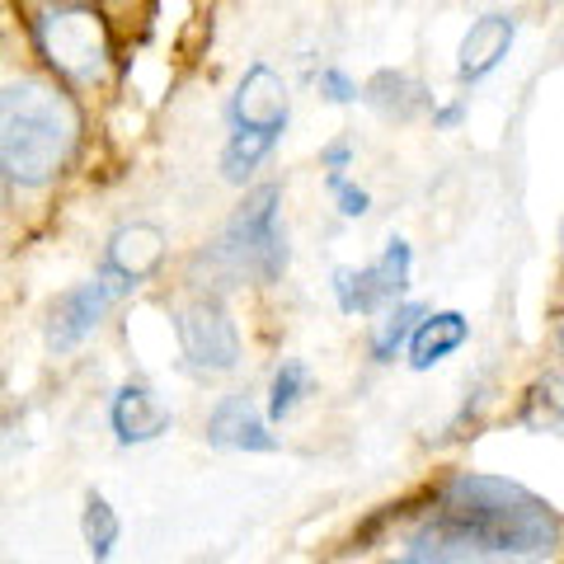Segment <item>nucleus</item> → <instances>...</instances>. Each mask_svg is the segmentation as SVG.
Wrapping results in <instances>:
<instances>
[{"mask_svg":"<svg viewBox=\"0 0 564 564\" xmlns=\"http://www.w3.org/2000/svg\"><path fill=\"white\" fill-rule=\"evenodd\" d=\"M564 545L555 508L503 475L462 470L437 485L429 513L404 536V560H551Z\"/></svg>","mask_w":564,"mask_h":564,"instance_id":"obj_1","label":"nucleus"},{"mask_svg":"<svg viewBox=\"0 0 564 564\" xmlns=\"http://www.w3.org/2000/svg\"><path fill=\"white\" fill-rule=\"evenodd\" d=\"M80 147V109L57 80L24 76L0 85V174L20 188H43Z\"/></svg>","mask_w":564,"mask_h":564,"instance_id":"obj_2","label":"nucleus"},{"mask_svg":"<svg viewBox=\"0 0 564 564\" xmlns=\"http://www.w3.org/2000/svg\"><path fill=\"white\" fill-rule=\"evenodd\" d=\"M288 231H282V188L259 184L240 198L231 221L221 226V236L198 254L207 263L212 288H236V282H259L269 288L288 273Z\"/></svg>","mask_w":564,"mask_h":564,"instance_id":"obj_3","label":"nucleus"},{"mask_svg":"<svg viewBox=\"0 0 564 564\" xmlns=\"http://www.w3.org/2000/svg\"><path fill=\"white\" fill-rule=\"evenodd\" d=\"M29 39L70 85H95L113 66V29L95 0H39L29 10Z\"/></svg>","mask_w":564,"mask_h":564,"instance_id":"obj_4","label":"nucleus"},{"mask_svg":"<svg viewBox=\"0 0 564 564\" xmlns=\"http://www.w3.org/2000/svg\"><path fill=\"white\" fill-rule=\"evenodd\" d=\"M226 118H231V137L221 151V180L245 184L288 132V85L269 62H254L245 70V80L226 104Z\"/></svg>","mask_w":564,"mask_h":564,"instance_id":"obj_5","label":"nucleus"},{"mask_svg":"<svg viewBox=\"0 0 564 564\" xmlns=\"http://www.w3.org/2000/svg\"><path fill=\"white\" fill-rule=\"evenodd\" d=\"M174 339L193 377H226L240 367V329L217 292H203L174 311Z\"/></svg>","mask_w":564,"mask_h":564,"instance_id":"obj_6","label":"nucleus"},{"mask_svg":"<svg viewBox=\"0 0 564 564\" xmlns=\"http://www.w3.org/2000/svg\"><path fill=\"white\" fill-rule=\"evenodd\" d=\"M414 250L410 240H386V250L362 269H334V302L344 315H381L410 292Z\"/></svg>","mask_w":564,"mask_h":564,"instance_id":"obj_7","label":"nucleus"},{"mask_svg":"<svg viewBox=\"0 0 564 564\" xmlns=\"http://www.w3.org/2000/svg\"><path fill=\"white\" fill-rule=\"evenodd\" d=\"M122 302L118 296V288L109 278H85V282H76L70 292H62L57 302H52V311H47V348L57 352H76L90 334L104 325V315H109L113 306Z\"/></svg>","mask_w":564,"mask_h":564,"instance_id":"obj_8","label":"nucleus"},{"mask_svg":"<svg viewBox=\"0 0 564 564\" xmlns=\"http://www.w3.org/2000/svg\"><path fill=\"white\" fill-rule=\"evenodd\" d=\"M165 263V236H161V226H147V221H132V226H122V231H113L109 240V250H104L99 259V278H109L118 296H128L137 292L141 282H147L155 269Z\"/></svg>","mask_w":564,"mask_h":564,"instance_id":"obj_9","label":"nucleus"},{"mask_svg":"<svg viewBox=\"0 0 564 564\" xmlns=\"http://www.w3.org/2000/svg\"><path fill=\"white\" fill-rule=\"evenodd\" d=\"M109 429L118 437V447H147L174 429V414L147 381H122L109 400Z\"/></svg>","mask_w":564,"mask_h":564,"instance_id":"obj_10","label":"nucleus"},{"mask_svg":"<svg viewBox=\"0 0 564 564\" xmlns=\"http://www.w3.org/2000/svg\"><path fill=\"white\" fill-rule=\"evenodd\" d=\"M207 443L221 452H278V437L269 433V419L254 410V395L231 391L212 404L207 414Z\"/></svg>","mask_w":564,"mask_h":564,"instance_id":"obj_11","label":"nucleus"},{"mask_svg":"<svg viewBox=\"0 0 564 564\" xmlns=\"http://www.w3.org/2000/svg\"><path fill=\"white\" fill-rule=\"evenodd\" d=\"M513 39H518L513 14H480L466 29L462 47H456V76H462V85H480L489 70H499V62L513 52Z\"/></svg>","mask_w":564,"mask_h":564,"instance_id":"obj_12","label":"nucleus"},{"mask_svg":"<svg viewBox=\"0 0 564 564\" xmlns=\"http://www.w3.org/2000/svg\"><path fill=\"white\" fill-rule=\"evenodd\" d=\"M466 339H470V321L462 311H429L410 339V367L429 372V367L447 362L456 348H466Z\"/></svg>","mask_w":564,"mask_h":564,"instance_id":"obj_13","label":"nucleus"},{"mask_svg":"<svg viewBox=\"0 0 564 564\" xmlns=\"http://www.w3.org/2000/svg\"><path fill=\"white\" fill-rule=\"evenodd\" d=\"M362 99L372 104V109H381L386 118H400V122L433 113V95L423 90L414 76H404V70H381V76L362 90Z\"/></svg>","mask_w":564,"mask_h":564,"instance_id":"obj_14","label":"nucleus"},{"mask_svg":"<svg viewBox=\"0 0 564 564\" xmlns=\"http://www.w3.org/2000/svg\"><path fill=\"white\" fill-rule=\"evenodd\" d=\"M429 315V306H419V302H395V306H386L381 311V325H377V334H372V362H395L404 348H410V339H414V329H419V321Z\"/></svg>","mask_w":564,"mask_h":564,"instance_id":"obj_15","label":"nucleus"},{"mask_svg":"<svg viewBox=\"0 0 564 564\" xmlns=\"http://www.w3.org/2000/svg\"><path fill=\"white\" fill-rule=\"evenodd\" d=\"M80 536H85V551H90L95 560H109L113 555V545L122 536V518H118V508L104 499V494H90V499H85Z\"/></svg>","mask_w":564,"mask_h":564,"instance_id":"obj_16","label":"nucleus"},{"mask_svg":"<svg viewBox=\"0 0 564 564\" xmlns=\"http://www.w3.org/2000/svg\"><path fill=\"white\" fill-rule=\"evenodd\" d=\"M306 391H311V367L302 358H288L269 386V423H282L288 414H296V404L306 400Z\"/></svg>","mask_w":564,"mask_h":564,"instance_id":"obj_17","label":"nucleus"},{"mask_svg":"<svg viewBox=\"0 0 564 564\" xmlns=\"http://www.w3.org/2000/svg\"><path fill=\"white\" fill-rule=\"evenodd\" d=\"M329 193H334V203H339V217H348V221L367 217V207H372V193H367V188H352L348 174H344V180H329Z\"/></svg>","mask_w":564,"mask_h":564,"instance_id":"obj_18","label":"nucleus"},{"mask_svg":"<svg viewBox=\"0 0 564 564\" xmlns=\"http://www.w3.org/2000/svg\"><path fill=\"white\" fill-rule=\"evenodd\" d=\"M321 95L329 99V104H352V99H362V90H358V80L348 76V70H339V66H325L321 70Z\"/></svg>","mask_w":564,"mask_h":564,"instance_id":"obj_19","label":"nucleus"},{"mask_svg":"<svg viewBox=\"0 0 564 564\" xmlns=\"http://www.w3.org/2000/svg\"><path fill=\"white\" fill-rule=\"evenodd\" d=\"M321 165H325L329 180H344V170L352 165V141H329L321 151Z\"/></svg>","mask_w":564,"mask_h":564,"instance_id":"obj_20","label":"nucleus"},{"mask_svg":"<svg viewBox=\"0 0 564 564\" xmlns=\"http://www.w3.org/2000/svg\"><path fill=\"white\" fill-rule=\"evenodd\" d=\"M462 113H466V104H462V99H456V104H443V109H437V104H433V128L452 132L456 122H462Z\"/></svg>","mask_w":564,"mask_h":564,"instance_id":"obj_21","label":"nucleus"},{"mask_svg":"<svg viewBox=\"0 0 564 564\" xmlns=\"http://www.w3.org/2000/svg\"><path fill=\"white\" fill-rule=\"evenodd\" d=\"M555 339H560V358H564V315H560V334H555Z\"/></svg>","mask_w":564,"mask_h":564,"instance_id":"obj_22","label":"nucleus"}]
</instances>
